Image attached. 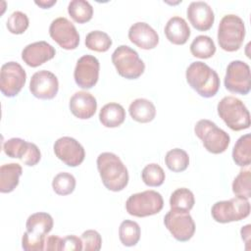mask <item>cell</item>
Listing matches in <instances>:
<instances>
[{
  "mask_svg": "<svg viewBox=\"0 0 251 251\" xmlns=\"http://www.w3.org/2000/svg\"><path fill=\"white\" fill-rule=\"evenodd\" d=\"M96 163L102 182L107 189L118 192L127 185V169L116 154L103 152L97 157Z\"/></svg>",
  "mask_w": 251,
  "mask_h": 251,
  "instance_id": "1",
  "label": "cell"
},
{
  "mask_svg": "<svg viewBox=\"0 0 251 251\" xmlns=\"http://www.w3.org/2000/svg\"><path fill=\"white\" fill-rule=\"evenodd\" d=\"M55 54V48L51 44L42 40L26 45L22 52V59L27 66L36 68L53 59Z\"/></svg>",
  "mask_w": 251,
  "mask_h": 251,
  "instance_id": "18",
  "label": "cell"
},
{
  "mask_svg": "<svg viewBox=\"0 0 251 251\" xmlns=\"http://www.w3.org/2000/svg\"><path fill=\"white\" fill-rule=\"evenodd\" d=\"M128 38L137 47L149 50L155 48L159 43V35L148 24L137 22L128 29Z\"/></svg>",
  "mask_w": 251,
  "mask_h": 251,
  "instance_id": "19",
  "label": "cell"
},
{
  "mask_svg": "<svg viewBox=\"0 0 251 251\" xmlns=\"http://www.w3.org/2000/svg\"><path fill=\"white\" fill-rule=\"evenodd\" d=\"M49 34L63 49L74 50L78 46L79 34L67 18L60 17L53 20L49 26Z\"/></svg>",
  "mask_w": 251,
  "mask_h": 251,
  "instance_id": "13",
  "label": "cell"
},
{
  "mask_svg": "<svg viewBox=\"0 0 251 251\" xmlns=\"http://www.w3.org/2000/svg\"><path fill=\"white\" fill-rule=\"evenodd\" d=\"M28 24L29 22L27 16L21 11H16L9 16L6 25L11 33L22 34L28 27Z\"/></svg>",
  "mask_w": 251,
  "mask_h": 251,
  "instance_id": "36",
  "label": "cell"
},
{
  "mask_svg": "<svg viewBox=\"0 0 251 251\" xmlns=\"http://www.w3.org/2000/svg\"><path fill=\"white\" fill-rule=\"evenodd\" d=\"M186 13L190 24L197 30H208L214 24V12L211 6L204 1L191 2L187 8Z\"/></svg>",
  "mask_w": 251,
  "mask_h": 251,
  "instance_id": "17",
  "label": "cell"
},
{
  "mask_svg": "<svg viewBox=\"0 0 251 251\" xmlns=\"http://www.w3.org/2000/svg\"><path fill=\"white\" fill-rule=\"evenodd\" d=\"M26 74L24 68L17 62H8L1 67L0 90L6 97H14L24 87Z\"/></svg>",
  "mask_w": 251,
  "mask_h": 251,
  "instance_id": "12",
  "label": "cell"
},
{
  "mask_svg": "<svg viewBox=\"0 0 251 251\" xmlns=\"http://www.w3.org/2000/svg\"><path fill=\"white\" fill-rule=\"evenodd\" d=\"M112 62L118 74L127 79L138 78L145 70L138 53L127 45H121L112 54Z\"/></svg>",
  "mask_w": 251,
  "mask_h": 251,
  "instance_id": "7",
  "label": "cell"
},
{
  "mask_svg": "<svg viewBox=\"0 0 251 251\" xmlns=\"http://www.w3.org/2000/svg\"><path fill=\"white\" fill-rule=\"evenodd\" d=\"M163 197L155 190H145L132 194L126 202V212L138 218L158 214L163 209Z\"/></svg>",
  "mask_w": 251,
  "mask_h": 251,
  "instance_id": "8",
  "label": "cell"
},
{
  "mask_svg": "<svg viewBox=\"0 0 251 251\" xmlns=\"http://www.w3.org/2000/svg\"><path fill=\"white\" fill-rule=\"evenodd\" d=\"M97 109L95 97L86 91H77L70 99V110L78 119L91 118Z\"/></svg>",
  "mask_w": 251,
  "mask_h": 251,
  "instance_id": "20",
  "label": "cell"
},
{
  "mask_svg": "<svg viewBox=\"0 0 251 251\" xmlns=\"http://www.w3.org/2000/svg\"><path fill=\"white\" fill-rule=\"evenodd\" d=\"M245 37V25L242 19L229 14L222 18L218 28V42L220 47L227 52L238 50Z\"/></svg>",
  "mask_w": 251,
  "mask_h": 251,
  "instance_id": "4",
  "label": "cell"
},
{
  "mask_svg": "<svg viewBox=\"0 0 251 251\" xmlns=\"http://www.w3.org/2000/svg\"><path fill=\"white\" fill-rule=\"evenodd\" d=\"M63 242H64V238H61L58 235H50L45 239L44 250L46 251L63 250Z\"/></svg>",
  "mask_w": 251,
  "mask_h": 251,
  "instance_id": "39",
  "label": "cell"
},
{
  "mask_svg": "<svg viewBox=\"0 0 251 251\" xmlns=\"http://www.w3.org/2000/svg\"><path fill=\"white\" fill-rule=\"evenodd\" d=\"M232 159L239 167H248L251 163V135L246 133L238 138L233 149Z\"/></svg>",
  "mask_w": 251,
  "mask_h": 251,
  "instance_id": "25",
  "label": "cell"
},
{
  "mask_svg": "<svg viewBox=\"0 0 251 251\" xmlns=\"http://www.w3.org/2000/svg\"><path fill=\"white\" fill-rule=\"evenodd\" d=\"M194 132L203 142L205 149L213 154L225 152L230 142L229 135L210 120H200L196 123Z\"/></svg>",
  "mask_w": 251,
  "mask_h": 251,
  "instance_id": "6",
  "label": "cell"
},
{
  "mask_svg": "<svg viewBox=\"0 0 251 251\" xmlns=\"http://www.w3.org/2000/svg\"><path fill=\"white\" fill-rule=\"evenodd\" d=\"M83 249L81 238L75 235H68L64 237L63 242V250H71V251H80Z\"/></svg>",
  "mask_w": 251,
  "mask_h": 251,
  "instance_id": "38",
  "label": "cell"
},
{
  "mask_svg": "<svg viewBox=\"0 0 251 251\" xmlns=\"http://www.w3.org/2000/svg\"><path fill=\"white\" fill-rule=\"evenodd\" d=\"M81 241L83 245V250L85 251H98L101 249L102 238L98 231L94 229L85 230L81 234Z\"/></svg>",
  "mask_w": 251,
  "mask_h": 251,
  "instance_id": "37",
  "label": "cell"
},
{
  "mask_svg": "<svg viewBox=\"0 0 251 251\" xmlns=\"http://www.w3.org/2000/svg\"><path fill=\"white\" fill-rule=\"evenodd\" d=\"M220 118L232 130L238 131L250 126V114L244 103L233 96L224 97L217 106Z\"/></svg>",
  "mask_w": 251,
  "mask_h": 251,
  "instance_id": "5",
  "label": "cell"
},
{
  "mask_svg": "<svg viewBox=\"0 0 251 251\" xmlns=\"http://www.w3.org/2000/svg\"><path fill=\"white\" fill-rule=\"evenodd\" d=\"M190 52L194 57L208 59L216 53V45L210 36L198 35L190 44Z\"/></svg>",
  "mask_w": 251,
  "mask_h": 251,
  "instance_id": "27",
  "label": "cell"
},
{
  "mask_svg": "<svg viewBox=\"0 0 251 251\" xmlns=\"http://www.w3.org/2000/svg\"><path fill=\"white\" fill-rule=\"evenodd\" d=\"M165 163L169 170L175 173H180L187 169L189 165V156L184 150L175 148L167 152Z\"/></svg>",
  "mask_w": 251,
  "mask_h": 251,
  "instance_id": "30",
  "label": "cell"
},
{
  "mask_svg": "<svg viewBox=\"0 0 251 251\" xmlns=\"http://www.w3.org/2000/svg\"><path fill=\"white\" fill-rule=\"evenodd\" d=\"M141 177L143 182L151 187L160 186L165 181V172L161 166L152 163L144 167L141 172Z\"/></svg>",
  "mask_w": 251,
  "mask_h": 251,
  "instance_id": "33",
  "label": "cell"
},
{
  "mask_svg": "<svg viewBox=\"0 0 251 251\" xmlns=\"http://www.w3.org/2000/svg\"><path fill=\"white\" fill-rule=\"evenodd\" d=\"M185 76L189 86L202 97H213L219 91L220 77L218 74L201 61L191 63L186 69Z\"/></svg>",
  "mask_w": 251,
  "mask_h": 251,
  "instance_id": "2",
  "label": "cell"
},
{
  "mask_svg": "<svg viewBox=\"0 0 251 251\" xmlns=\"http://www.w3.org/2000/svg\"><path fill=\"white\" fill-rule=\"evenodd\" d=\"M99 61L92 55H83L75 65L74 77L75 83L84 89L92 88L99 77Z\"/></svg>",
  "mask_w": 251,
  "mask_h": 251,
  "instance_id": "15",
  "label": "cell"
},
{
  "mask_svg": "<svg viewBox=\"0 0 251 251\" xmlns=\"http://www.w3.org/2000/svg\"><path fill=\"white\" fill-rule=\"evenodd\" d=\"M165 226L180 242L188 241L195 232V223L189 212L171 209L164 218Z\"/></svg>",
  "mask_w": 251,
  "mask_h": 251,
  "instance_id": "11",
  "label": "cell"
},
{
  "mask_svg": "<svg viewBox=\"0 0 251 251\" xmlns=\"http://www.w3.org/2000/svg\"><path fill=\"white\" fill-rule=\"evenodd\" d=\"M251 172L241 170L232 182V191L237 197L249 199L251 197Z\"/></svg>",
  "mask_w": 251,
  "mask_h": 251,
  "instance_id": "34",
  "label": "cell"
},
{
  "mask_svg": "<svg viewBox=\"0 0 251 251\" xmlns=\"http://www.w3.org/2000/svg\"><path fill=\"white\" fill-rule=\"evenodd\" d=\"M22 174V166L18 163L2 165L0 168V191L2 193L12 192L18 186Z\"/></svg>",
  "mask_w": 251,
  "mask_h": 251,
  "instance_id": "22",
  "label": "cell"
},
{
  "mask_svg": "<svg viewBox=\"0 0 251 251\" xmlns=\"http://www.w3.org/2000/svg\"><path fill=\"white\" fill-rule=\"evenodd\" d=\"M250 228L251 226L250 225H246L245 226H242L240 233H241V238L245 241V244H249V240H250Z\"/></svg>",
  "mask_w": 251,
  "mask_h": 251,
  "instance_id": "40",
  "label": "cell"
},
{
  "mask_svg": "<svg viewBox=\"0 0 251 251\" xmlns=\"http://www.w3.org/2000/svg\"><path fill=\"white\" fill-rule=\"evenodd\" d=\"M68 13L75 22L84 24L91 20L93 8L90 3L85 0H73L69 3Z\"/></svg>",
  "mask_w": 251,
  "mask_h": 251,
  "instance_id": "28",
  "label": "cell"
},
{
  "mask_svg": "<svg viewBox=\"0 0 251 251\" xmlns=\"http://www.w3.org/2000/svg\"><path fill=\"white\" fill-rule=\"evenodd\" d=\"M213 219L221 224L238 222L247 218L250 214V203L248 199L234 197L229 200L218 201L211 209Z\"/></svg>",
  "mask_w": 251,
  "mask_h": 251,
  "instance_id": "9",
  "label": "cell"
},
{
  "mask_svg": "<svg viewBox=\"0 0 251 251\" xmlns=\"http://www.w3.org/2000/svg\"><path fill=\"white\" fill-rule=\"evenodd\" d=\"M112 45L111 37L104 31L93 30L85 37V46L92 51L106 52Z\"/></svg>",
  "mask_w": 251,
  "mask_h": 251,
  "instance_id": "31",
  "label": "cell"
},
{
  "mask_svg": "<svg viewBox=\"0 0 251 251\" xmlns=\"http://www.w3.org/2000/svg\"><path fill=\"white\" fill-rule=\"evenodd\" d=\"M250 67L243 61H231L226 68L225 75L226 88L236 94L246 95L250 91Z\"/></svg>",
  "mask_w": 251,
  "mask_h": 251,
  "instance_id": "10",
  "label": "cell"
},
{
  "mask_svg": "<svg viewBox=\"0 0 251 251\" xmlns=\"http://www.w3.org/2000/svg\"><path fill=\"white\" fill-rule=\"evenodd\" d=\"M195 203L193 193L185 187L176 189L170 197V206L173 210L189 212Z\"/></svg>",
  "mask_w": 251,
  "mask_h": 251,
  "instance_id": "26",
  "label": "cell"
},
{
  "mask_svg": "<svg viewBox=\"0 0 251 251\" xmlns=\"http://www.w3.org/2000/svg\"><path fill=\"white\" fill-rule=\"evenodd\" d=\"M125 119L126 111L119 103H108L99 112V120L106 127H117L125 122Z\"/></svg>",
  "mask_w": 251,
  "mask_h": 251,
  "instance_id": "23",
  "label": "cell"
},
{
  "mask_svg": "<svg viewBox=\"0 0 251 251\" xmlns=\"http://www.w3.org/2000/svg\"><path fill=\"white\" fill-rule=\"evenodd\" d=\"M53 218L44 212L30 215L25 224L26 231L22 237V247L25 251L44 250L45 236L53 227Z\"/></svg>",
  "mask_w": 251,
  "mask_h": 251,
  "instance_id": "3",
  "label": "cell"
},
{
  "mask_svg": "<svg viewBox=\"0 0 251 251\" xmlns=\"http://www.w3.org/2000/svg\"><path fill=\"white\" fill-rule=\"evenodd\" d=\"M54 153L58 159L69 167L79 166L85 157L82 145L75 138L63 136L54 143Z\"/></svg>",
  "mask_w": 251,
  "mask_h": 251,
  "instance_id": "14",
  "label": "cell"
},
{
  "mask_svg": "<svg viewBox=\"0 0 251 251\" xmlns=\"http://www.w3.org/2000/svg\"><path fill=\"white\" fill-rule=\"evenodd\" d=\"M164 31L167 39L176 45L186 43L190 36V28L187 23L178 16H175L167 22Z\"/></svg>",
  "mask_w": 251,
  "mask_h": 251,
  "instance_id": "21",
  "label": "cell"
},
{
  "mask_svg": "<svg viewBox=\"0 0 251 251\" xmlns=\"http://www.w3.org/2000/svg\"><path fill=\"white\" fill-rule=\"evenodd\" d=\"M29 90L31 94L38 99H52L57 95L59 90L58 78L49 71H38L34 73L30 78Z\"/></svg>",
  "mask_w": 251,
  "mask_h": 251,
  "instance_id": "16",
  "label": "cell"
},
{
  "mask_svg": "<svg viewBox=\"0 0 251 251\" xmlns=\"http://www.w3.org/2000/svg\"><path fill=\"white\" fill-rule=\"evenodd\" d=\"M52 187L58 195L71 194L75 188V178L70 173H59L53 178Z\"/></svg>",
  "mask_w": 251,
  "mask_h": 251,
  "instance_id": "35",
  "label": "cell"
},
{
  "mask_svg": "<svg viewBox=\"0 0 251 251\" xmlns=\"http://www.w3.org/2000/svg\"><path fill=\"white\" fill-rule=\"evenodd\" d=\"M56 0H41V1H35V4L39 7H41L42 9H48L50 7H52L54 4H56Z\"/></svg>",
  "mask_w": 251,
  "mask_h": 251,
  "instance_id": "41",
  "label": "cell"
},
{
  "mask_svg": "<svg viewBox=\"0 0 251 251\" xmlns=\"http://www.w3.org/2000/svg\"><path fill=\"white\" fill-rule=\"evenodd\" d=\"M128 112L134 121L143 124L153 121L156 116L155 105L145 98L133 100L128 107Z\"/></svg>",
  "mask_w": 251,
  "mask_h": 251,
  "instance_id": "24",
  "label": "cell"
},
{
  "mask_svg": "<svg viewBox=\"0 0 251 251\" xmlns=\"http://www.w3.org/2000/svg\"><path fill=\"white\" fill-rule=\"evenodd\" d=\"M119 237L121 242L127 247L134 246L140 239V226L136 222L126 220L119 227Z\"/></svg>",
  "mask_w": 251,
  "mask_h": 251,
  "instance_id": "29",
  "label": "cell"
},
{
  "mask_svg": "<svg viewBox=\"0 0 251 251\" xmlns=\"http://www.w3.org/2000/svg\"><path fill=\"white\" fill-rule=\"evenodd\" d=\"M29 146L30 142L19 137H13L4 142L3 150L7 156L23 161L29 149Z\"/></svg>",
  "mask_w": 251,
  "mask_h": 251,
  "instance_id": "32",
  "label": "cell"
}]
</instances>
